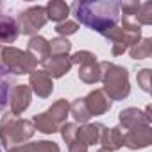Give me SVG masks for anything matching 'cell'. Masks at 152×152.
I'll use <instances>...</instances> for the list:
<instances>
[{
  "instance_id": "cell-1",
  "label": "cell",
  "mask_w": 152,
  "mask_h": 152,
  "mask_svg": "<svg viewBox=\"0 0 152 152\" xmlns=\"http://www.w3.org/2000/svg\"><path fill=\"white\" fill-rule=\"evenodd\" d=\"M70 13L84 27L104 34L118 25L120 7L116 0H77L70 6Z\"/></svg>"
},
{
  "instance_id": "cell-2",
  "label": "cell",
  "mask_w": 152,
  "mask_h": 152,
  "mask_svg": "<svg viewBox=\"0 0 152 152\" xmlns=\"http://www.w3.org/2000/svg\"><path fill=\"white\" fill-rule=\"evenodd\" d=\"M36 129L31 120L13 115L11 111L4 113L0 118V145L7 152L22 147L34 136Z\"/></svg>"
},
{
  "instance_id": "cell-3",
  "label": "cell",
  "mask_w": 152,
  "mask_h": 152,
  "mask_svg": "<svg viewBox=\"0 0 152 152\" xmlns=\"http://www.w3.org/2000/svg\"><path fill=\"white\" fill-rule=\"evenodd\" d=\"M100 64V81L104 84V93L111 100H125L131 95V83H129V70L125 66L109 63V61H99Z\"/></svg>"
},
{
  "instance_id": "cell-4",
  "label": "cell",
  "mask_w": 152,
  "mask_h": 152,
  "mask_svg": "<svg viewBox=\"0 0 152 152\" xmlns=\"http://www.w3.org/2000/svg\"><path fill=\"white\" fill-rule=\"evenodd\" d=\"M0 68L6 70L9 75H25L38 68V63L27 50L16 47H0Z\"/></svg>"
},
{
  "instance_id": "cell-5",
  "label": "cell",
  "mask_w": 152,
  "mask_h": 152,
  "mask_svg": "<svg viewBox=\"0 0 152 152\" xmlns=\"http://www.w3.org/2000/svg\"><path fill=\"white\" fill-rule=\"evenodd\" d=\"M102 36L111 41V54L116 57V56H122L124 52H127L134 43H138L141 39V27L138 23L122 20L120 27L116 25V27L109 29L107 32H104Z\"/></svg>"
},
{
  "instance_id": "cell-6",
  "label": "cell",
  "mask_w": 152,
  "mask_h": 152,
  "mask_svg": "<svg viewBox=\"0 0 152 152\" xmlns=\"http://www.w3.org/2000/svg\"><path fill=\"white\" fill-rule=\"evenodd\" d=\"M47 13L43 6H31L23 11L18 13L16 16V25L18 32L25 36H38V31L47 25Z\"/></svg>"
},
{
  "instance_id": "cell-7",
  "label": "cell",
  "mask_w": 152,
  "mask_h": 152,
  "mask_svg": "<svg viewBox=\"0 0 152 152\" xmlns=\"http://www.w3.org/2000/svg\"><path fill=\"white\" fill-rule=\"evenodd\" d=\"M31 100H32V91L29 88V84H15L9 91V111L16 116L23 115V111L29 109L31 106Z\"/></svg>"
},
{
  "instance_id": "cell-8",
  "label": "cell",
  "mask_w": 152,
  "mask_h": 152,
  "mask_svg": "<svg viewBox=\"0 0 152 152\" xmlns=\"http://www.w3.org/2000/svg\"><path fill=\"white\" fill-rule=\"evenodd\" d=\"M124 147L131 150H141L147 148L152 143V127L150 125H140L129 131H124Z\"/></svg>"
},
{
  "instance_id": "cell-9",
  "label": "cell",
  "mask_w": 152,
  "mask_h": 152,
  "mask_svg": "<svg viewBox=\"0 0 152 152\" xmlns=\"http://www.w3.org/2000/svg\"><path fill=\"white\" fill-rule=\"evenodd\" d=\"M29 88L39 99H48L52 95V91H54V83L47 75V72L36 68L34 72L29 73Z\"/></svg>"
},
{
  "instance_id": "cell-10",
  "label": "cell",
  "mask_w": 152,
  "mask_h": 152,
  "mask_svg": "<svg viewBox=\"0 0 152 152\" xmlns=\"http://www.w3.org/2000/svg\"><path fill=\"white\" fill-rule=\"evenodd\" d=\"M84 104H86L91 116H100L111 109L113 100L104 93V90H93L84 97Z\"/></svg>"
},
{
  "instance_id": "cell-11",
  "label": "cell",
  "mask_w": 152,
  "mask_h": 152,
  "mask_svg": "<svg viewBox=\"0 0 152 152\" xmlns=\"http://www.w3.org/2000/svg\"><path fill=\"white\" fill-rule=\"evenodd\" d=\"M118 122H120V129L129 131L140 125H150V118L138 107H125L118 113ZM122 131V132H124Z\"/></svg>"
},
{
  "instance_id": "cell-12",
  "label": "cell",
  "mask_w": 152,
  "mask_h": 152,
  "mask_svg": "<svg viewBox=\"0 0 152 152\" xmlns=\"http://www.w3.org/2000/svg\"><path fill=\"white\" fill-rule=\"evenodd\" d=\"M72 68V61L68 54L63 56H48V59L43 63V72H47V75L50 79H61L63 75H66Z\"/></svg>"
},
{
  "instance_id": "cell-13",
  "label": "cell",
  "mask_w": 152,
  "mask_h": 152,
  "mask_svg": "<svg viewBox=\"0 0 152 152\" xmlns=\"http://www.w3.org/2000/svg\"><path fill=\"white\" fill-rule=\"evenodd\" d=\"M104 129H106V125L100 124V122H95V124H90V122H88V124H83V125H79V129H77V140H79L81 143H84L86 147H90V145H99Z\"/></svg>"
},
{
  "instance_id": "cell-14",
  "label": "cell",
  "mask_w": 152,
  "mask_h": 152,
  "mask_svg": "<svg viewBox=\"0 0 152 152\" xmlns=\"http://www.w3.org/2000/svg\"><path fill=\"white\" fill-rule=\"evenodd\" d=\"M18 36H20V32H18L16 20L11 18L9 15L0 13V45L11 47V43H15Z\"/></svg>"
},
{
  "instance_id": "cell-15",
  "label": "cell",
  "mask_w": 152,
  "mask_h": 152,
  "mask_svg": "<svg viewBox=\"0 0 152 152\" xmlns=\"http://www.w3.org/2000/svg\"><path fill=\"white\" fill-rule=\"evenodd\" d=\"M27 52L32 56V59L39 64H43L47 59H48V56H50V45H48V39H45L43 36H32L31 39H29V43H27Z\"/></svg>"
},
{
  "instance_id": "cell-16",
  "label": "cell",
  "mask_w": 152,
  "mask_h": 152,
  "mask_svg": "<svg viewBox=\"0 0 152 152\" xmlns=\"http://www.w3.org/2000/svg\"><path fill=\"white\" fill-rule=\"evenodd\" d=\"M99 145L102 147V150H107V152H116L124 147V134H122V129L120 127H106L102 136H100V141Z\"/></svg>"
},
{
  "instance_id": "cell-17",
  "label": "cell",
  "mask_w": 152,
  "mask_h": 152,
  "mask_svg": "<svg viewBox=\"0 0 152 152\" xmlns=\"http://www.w3.org/2000/svg\"><path fill=\"white\" fill-rule=\"evenodd\" d=\"M45 113H47V116L50 118V122L59 129L63 124H66V118H68V115H70V102L64 100V99H59V100H56Z\"/></svg>"
},
{
  "instance_id": "cell-18",
  "label": "cell",
  "mask_w": 152,
  "mask_h": 152,
  "mask_svg": "<svg viewBox=\"0 0 152 152\" xmlns=\"http://www.w3.org/2000/svg\"><path fill=\"white\" fill-rule=\"evenodd\" d=\"M45 13H47V20L61 23V22L68 20L70 6L66 2H61V0H50V2L45 6Z\"/></svg>"
},
{
  "instance_id": "cell-19",
  "label": "cell",
  "mask_w": 152,
  "mask_h": 152,
  "mask_svg": "<svg viewBox=\"0 0 152 152\" xmlns=\"http://www.w3.org/2000/svg\"><path fill=\"white\" fill-rule=\"evenodd\" d=\"M15 84H16V81L13 75H9L6 70L0 68V113H4V109L9 102V91Z\"/></svg>"
},
{
  "instance_id": "cell-20",
  "label": "cell",
  "mask_w": 152,
  "mask_h": 152,
  "mask_svg": "<svg viewBox=\"0 0 152 152\" xmlns=\"http://www.w3.org/2000/svg\"><path fill=\"white\" fill-rule=\"evenodd\" d=\"M16 152H61L59 145L48 140H38V141H31V143H23L18 148H13Z\"/></svg>"
},
{
  "instance_id": "cell-21",
  "label": "cell",
  "mask_w": 152,
  "mask_h": 152,
  "mask_svg": "<svg viewBox=\"0 0 152 152\" xmlns=\"http://www.w3.org/2000/svg\"><path fill=\"white\" fill-rule=\"evenodd\" d=\"M100 75H102V72H100L99 61H97V63H88V64L79 66V79H81V83H84V84H97V83L100 81Z\"/></svg>"
},
{
  "instance_id": "cell-22",
  "label": "cell",
  "mask_w": 152,
  "mask_h": 152,
  "mask_svg": "<svg viewBox=\"0 0 152 152\" xmlns=\"http://www.w3.org/2000/svg\"><path fill=\"white\" fill-rule=\"evenodd\" d=\"M131 59H148L152 56V39L150 38H141L138 43H134L129 48Z\"/></svg>"
},
{
  "instance_id": "cell-23",
  "label": "cell",
  "mask_w": 152,
  "mask_h": 152,
  "mask_svg": "<svg viewBox=\"0 0 152 152\" xmlns=\"http://www.w3.org/2000/svg\"><path fill=\"white\" fill-rule=\"evenodd\" d=\"M70 115L73 116L75 124H81V125L88 124L90 118H91V115H90V111H88V107L84 104V99H75L70 104Z\"/></svg>"
},
{
  "instance_id": "cell-24",
  "label": "cell",
  "mask_w": 152,
  "mask_h": 152,
  "mask_svg": "<svg viewBox=\"0 0 152 152\" xmlns=\"http://www.w3.org/2000/svg\"><path fill=\"white\" fill-rule=\"evenodd\" d=\"M48 45H50V56H63V54H68L70 56L72 43L68 41V38H63V36L52 38L48 41Z\"/></svg>"
},
{
  "instance_id": "cell-25",
  "label": "cell",
  "mask_w": 152,
  "mask_h": 152,
  "mask_svg": "<svg viewBox=\"0 0 152 152\" xmlns=\"http://www.w3.org/2000/svg\"><path fill=\"white\" fill-rule=\"evenodd\" d=\"M141 2H136V0H124V2H118V7L122 11V20H127V22H132V18L136 16L138 9H140ZM134 23V22H132Z\"/></svg>"
},
{
  "instance_id": "cell-26",
  "label": "cell",
  "mask_w": 152,
  "mask_h": 152,
  "mask_svg": "<svg viewBox=\"0 0 152 152\" xmlns=\"http://www.w3.org/2000/svg\"><path fill=\"white\" fill-rule=\"evenodd\" d=\"M134 23H138L140 27L141 25H150L152 23V2H143L136 13V16L132 18Z\"/></svg>"
},
{
  "instance_id": "cell-27",
  "label": "cell",
  "mask_w": 152,
  "mask_h": 152,
  "mask_svg": "<svg viewBox=\"0 0 152 152\" xmlns=\"http://www.w3.org/2000/svg\"><path fill=\"white\" fill-rule=\"evenodd\" d=\"M70 61H72V64L83 66V64H88V63H97V56L90 50H79V52L70 56Z\"/></svg>"
},
{
  "instance_id": "cell-28",
  "label": "cell",
  "mask_w": 152,
  "mask_h": 152,
  "mask_svg": "<svg viewBox=\"0 0 152 152\" xmlns=\"http://www.w3.org/2000/svg\"><path fill=\"white\" fill-rule=\"evenodd\" d=\"M77 129H79V124L75 122H66L59 127V132H61V138L68 143H72L73 140H77Z\"/></svg>"
},
{
  "instance_id": "cell-29",
  "label": "cell",
  "mask_w": 152,
  "mask_h": 152,
  "mask_svg": "<svg viewBox=\"0 0 152 152\" xmlns=\"http://www.w3.org/2000/svg\"><path fill=\"white\" fill-rule=\"evenodd\" d=\"M54 31H56L59 36L68 38V36H72V34H75V32L79 31V23H77V22H72V20H64V22L57 23Z\"/></svg>"
},
{
  "instance_id": "cell-30",
  "label": "cell",
  "mask_w": 152,
  "mask_h": 152,
  "mask_svg": "<svg viewBox=\"0 0 152 152\" xmlns=\"http://www.w3.org/2000/svg\"><path fill=\"white\" fill-rule=\"evenodd\" d=\"M136 81H138V86H140L145 93H148V91H150V68H141V70H138Z\"/></svg>"
},
{
  "instance_id": "cell-31",
  "label": "cell",
  "mask_w": 152,
  "mask_h": 152,
  "mask_svg": "<svg viewBox=\"0 0 152 152\" xmlns=\"http://www.w3.org/2000/svg\"><path fill=\"white\" fill-rule=\"evenodd\" d=\"M68 152H88V147L79 140H73L72 143H68Z\"/></svg>"
},
{
  "instance_id": "cell-32",
  "label": "cell",
  "mask_w": 152,
  "mask_h": 152,
  "mask_svg": "<svg viewBox=\"0 0 152 152\" xmlns=\"http://www.w3.org/2000/svg\"><path fill=\"white\" fill-rule=\"evenodd\" d=\"M99 152H107V150H102V148H100V150H99Z\"/></svg>"
},
{
  "instance_id": "cell-33",
  "label": "cell",
  "mask_w": 152,
  "mask_h": 152,
  "mask_svg": "<svg viewBox=\"0 0 152 152\" xmlns=\"http://www.w3.org/2000/svg\"><path fill=\"white\" fill-rule=\"evenodd\" d=\"M0 152H4V150H2V147H0Z\"/></svg>"
},
{
  "instance_id": "cell-34",
  "label": "cell",
  "mask_w": 152,
  "mask_h": 152,
  "mask_svg": "<svg viewBox=\"0 0 152 152\" xmlns=\"http://www.w3.org/2000/svg\"><path fill=\"white\" fill-rule=\"evenodd\" d=\"M9 152H16V150H9Z\"/></svg>"
}]
</instances>
